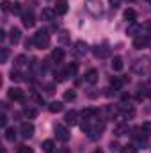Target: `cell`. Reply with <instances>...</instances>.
<instances>
[{
  "mask_svg": "<svg viewBox=\"0 0 151 153\" xmlns=\"http://www.w3.org/2000/svg\"><path fill=\"white\" fill-rule=\"evenodd\" d=\"M32 41H34V45L38 46V48H46L48 45H50V34H48V30H38L36 34H34V38H32Z\"/></svg>",
  "mask_w": 151,
  "mask_h": 153,
  "instance_id": "cell-1",
  "label": "cell"
},
{
  "mask_svg": "<svg viewBox=\"0 0 151 153\" xmlns=\"http://www.w3.org/2000/svg\"><path fill=\"white\" fill-rule=\"evenodd\" d=\"M85 9L87 13H91L93 16H101L103 13V4L100 0H85Z\"/></svg>",
  "mask_w": 151,
  "mask_h": 153,
  "instance_id": "cell-2",
  "label": "cell"
},
{
  "mask_svg": "<svg viewBox=\"0 0 151 153\" xmlns=\"http://www.w3.org/2000/svg\"><path fill=\"white\" fill-rule=\"evenodd\" d=\"M148 70H151V57H142V59H137L133 62V71L146 73Z\"/></svg>",
  "mask_w": 151,
  "mask_h": 153,
  "instance_id": "cell-3",
  "label": "cell"
},
{
  "mask_svg": "<svg viewBox=\"0 0 151 153\" xmlns=\"http://www.w3.org/2000/svg\"><path fill=\"white\" fill-rule=\"evenodd\" d=\"M119 114L123 116L124 119H132V117L135 116V109H133V105L121 103V105H119Z\"/></svg>",
  "mask_w": 151,
  "mask_h": 153,
  "instance_id": "cell-4",
  "label": "cell"
},
{
  "mask_svg": "<svg viewBox=\"0 0 151 153\" xmlns=\"http://www.w3.org/2000/svg\"><path fill=\"white\" fill-rule=\"evenodd\" d=\"M20 132H21V137L23 139H30L34 135V125L32 123H21Z\"/></svg>",
  "mask_w": 151,
  "mask_h": 153,
  "instance_id": "cell-5",
  "label": "cell"
},
{
  "mask_svg": "<svg viewBox=\"0 0 151 153\" xmlns=\"http://www.w3.org/2000/svg\"><path fill=\"white\" fill-rule=\"evenodd\" d=\"M55 135H57V139L62 141V143L70 141V132H68V128L62 126V125H57V126H55Z\"/></svg>",
  "mask_w": 151,
  "mask_h": 153,
  "instance_id": "cell-6",
  "label": "cell"
},
{
  "mask_svg": "<svg viewBox=\"0 0 151 153\" xmlns=\"http://www.w3.org/2000/svg\"><path fill=\"white\" fill-rule=\"evenodd\" d=\"M7 96H9V100H13V102H21V100H23V91H21L20 87H11V89L7 91Z\"/></svg>",
  "mask_w": 151,
  "mask_h": 153,
  "instance_id": "cell-7",
  "label": "cell"
},
{
  "mask_svg": "<svg viewBox=\"0 0 151 153\" xmlns=\"http://www.w3.org/2000/svg\"><path fill=\"white\" fill-rule=\"evenodd\" d=\"M150 41V34H139L133 39V48H144Z\"/></svg>",
  "mask_w": 151,
  "mask_h": 153,
  "instance_id": "cell-8",
  "label": "cell"
},
{
  "mask_svg": "<svg viewBox=\"0 0 151 153\" xmlns=\"http://www.w3.org/2000/svg\"><path fill=\"white\" fill-rule=\"evenodd\" d=\"M73 53H75V55H80V57L85 55V53H87V45H85L84 41H76L75 48H73Z\"/></svg>",
  "mask_w": 151,
  "mask_h": 153,
  "instance_id": "cell-9",
  "label": "cell"
},
{
  "mask_svg": "<svg viewBox=\"0 0 151 153\" xmlns=\"http://www.w3.org/2000/svg\"><path fill=\"white\" fill-rule=\"evenodd\" d=\"M55 9H48V7H44L43 11H41V20H44V22H52L53 18H55Z\"/></svg>",
  "mask_w": 151,
  "mask_h": 153,
  "instance_id": "cell-10",
  "label": "cell"
},
{
  "mask_svg": "<svg viewBox=\"0 0 151 153\" xmlns=\"http://www.w3.org/2000/svg\"><path fill=\"white\" fill-rule=\"evenodd\" d=\"M128 132H130V126H128L126 123H121V125H117V126L114 128V134H115L117 137H123V135H128Z\"/></svg>",
  "mask_w": 151,
  "mask_h": 153,
  "instance_id": "cell-11",
  "label": "cell"
},
{
  "mask_svg": "<svg viewBox=\"0 0 151 153\" xmlns=\"http://www.w3.org/2000/svg\"><path fill=\"white\" fill-rule=\"evenodd\" d=\"M21 20H23V25H25L27 29L34 27V23H36V20H34V14H32V13H23Z\"/></svg>",
  "mask_w": 151,
  "mask_h": 153,
  "instance_id": "cell-12",
  "label": "cell"
},
{
  "mask_svg": "<svg viewBox=\"0 0 151 153\" xmlns=\"http://www.w3.org/2000/svg\"><path fill=\"white\" fill-rule=\"evenodd\" d=\"M55 13H57V14H66V13H68V2H66V0H57V4H55Z\"/></svg>",
  "mask_w": 151,
  "mask_h": 153,
  "instance_id": "cell-13",
  "label": "cell"
},
{
  "mask_svg": "<svg viewBox=\"0 0 151 153\" xmlns=\"http://www.w3.org/2000/svg\"><path fill=\"white\" fill-rule=\"evenodd\" d=\"M126 34H128V36H137V34H142V27H139V25L133 22V23H130V27L126 29Z\"/></svg>",
  "mask_w": 151,
  "mask_h": 153,
  "instance_id": "cell-14",
  "label": "cell"
},
{
  "mask_svg": "<svg viewBox=\"0 0 151 153\" xmlns=\"http://www.w3.org/2000/svg\"><path fill=\"white\" fill-rule=\"evenodd\" d=\"M9 39H11V43H18L21 39V30L16 29V27H13L11 32H9Z\"/></svg>",
  "mask_w": 151,
  "mask_h": 153,
  "instance_id": "cell-15",
  "label": "cell"
},
{
  "mask_svg": "<svg viewBox=\"0 0 151 153\" xmlns=\"http://www.w3.org/2000/svg\"><path fill=\"white\" fill-rule=\"evenodd\" d=\"M85 82L96 84V82H98V71H96V70H89V71L85 73Z\"/></svg>",
  "mask_w": 151,
  "mask_h": 153,
  "instance_id": "cell-16",
  "label": "cell"
},
{
  "mask_svg": "<svg viewBox=\"0 0 151 153\" xmlns=\"http://www.w3.org/2000/svg\"><path fill=\"white\" fill-rule=\"evenodd\" d=\"M76 117H78V112H76V111H70V112H66V116H64L66 125H75Z\"/></svg>",
  "mask_w": 151,
  "mask_h": 153,
  "instance_id": "cell-17",
  "label": "cell"
},
{
  "mask_svg": "<svg viewBox=\"0 0 151 153\" xmlns=\"http://www.w3.org/2000/svg\"><path fill=\"white\" fill-rule=\"evenodd\" d=\"M110 66H112L114 71H121V70L124 68V64H123V59H121V57H114L112 62H110Z\"/></svg>",
  "mask_w": 151,
  "mask_h": 153,
  "instance_id": "cell-18",
  "label": "cell"
},
{
  "mask_svg": "<svg viewBox=\"0 0 151 153\" xmlns=\"http://www.w3.org/2000/svg\"><path fill=\"white\" fill-rule=\"evenodd\" d=\"M124 20H126L128 23H133V22L137 20V13H135L133 9H126V11H124Z\"/></svg>",
  "mask_w": 151,
  "mask_h": 153,
  "instance_id": "cell-19",
  "label": "cell"
},
{
  "mask_svg": "<svg viewBox=\"0 0 151 153\" xmlns=\"http://www.w3.org/2000/svg\"><path fill=\"white\" fill-rule=\"evenodd\" d=\"M128 78H119V76H112L110 78V85H112L114 89H119V87H123V84L126 82Z\"/></svg>",
  "mask_w": 151,
  "mask_h": 153,
  "instance_id": "cell-20",
  "label": "cell"
},
{
  "mask_svg": "<svg viewBox=\"0 0 151 153\" xmlns=\"http://www.w3.org/2000/svg\"><path fill=\"white\" fill-rule=\"evenodd\" d=\"M48 111H50L52 114H57V112L62 111V103H61V102H52V103L48 105Z\"/></svg>",
  "mask_w": 151,
  "mask_h": 153,
  "instance_id": "cell-21",
  "label": "cell"
},
{
  "mask_svg": "<svg viewBox=\"0 0 151 153\" xmlns=\"http://www.w3.org/2000/svg\"><path fill=\"white\" fill-rule=\"evenodd\" d=\"M52 59L57 61V62L62 61V59H64V50H62V48H55V50L52 52Z\"/></svg>",
  "mask_w": 151,
  "mask_h": 153,
  "instance_id": "cell-22",
  "label": "cell"
},
{
  "mask_svg": "<svg viewBox=\"0 0 151 153\" xmlns=\"http://www.w3.org/2000/svg\"><path fill=\"white\" fill-rule=\"evenodd\" d=\"M76 71H78V64H76V62H71V64H68V68H66V73H68V76L76 75Z\"/></svg>",
  "mask_w": 151,
  "mask_h": 153,
  "instance_id": "cell-23",
  "label": "cell"
},
{
  "mask_svg": "<svg viewBox=\"0 0 151 153\" xmlns=\"http://www.w3.org/2000/svg\"><path fill=\"white\" fill-rule=\"evenodd\" d=\"M14 66H16V70H18V68H23V66H27V57H25V55H18V57H16V62H14Z\"/></svg>",
  "mask_w": 151,
  "mask_h": 153,
  "instance_id": "cell-24",
  "label": "cell"
},
{
  "mask_svg": "<svg viewBox=\"0 0 151 153\" xmlns=\"http://www.w3.org/2000/svg\"><path fill=\"white\" fill-rule=\"evenodd\" d=\"M76 98V93L73 89H68V91H64V102H73Z\"/></svg>",
  "mask_w": 151,
  "mask_h": 153,
  "instance_id": "cell-25",
  "label": "cell"
},
{
  "mask_svg": "<svg viewBox=\"0 0 151 153\" xmlns=\"http://www.w3.org/2000/svg\"><path fill=\"white\" fill-rule=\"evenodd\" d=\"M43 152L44 153H53V141H44L43 143Z\"/></svg>",
  "mask_w": 151,
  "mask_h": 153,
  "instance_id": "cell-26",
  "label": "cell"
},
{
  "mask_svg": "<svg viewBox=\"0 0 151 153\" xmlns=\"http://www.w3.org/2000/svg\"><path fill=\"white\" fill-rule=\"evenodd\" d=\"M5 139L11 141V143L16 139V132H14V128H5Z\"/></svg>",
  "mask_w": 151,
  "mask_h": 153,
  "instance_id": "cell-27",
  "label": "cell"
},
{
  "mask_svg": "<svg viewBox=\"0 0 151 153\" xmlns=\"http://www.w3.org/2000/svg\"><path fill=\"white\" fill-rule=\"evenodd\" d=\"M94 55L96 57H105L107 55V48L105 46H96L94 48Z\"/></svg>",
  "mask_w": 151,
  "mask_h": 153,
  "instance_id": "cell-28",
  "label": "cell"
},
{
  "mask_svg": "<svg viewBox=\"0 0 151 153\" xmlns=\"http://www.w3.org/2000/svg\"><path fill=\"white\" fill-rule=\"evenodd\" d=\"M11 80H13V82H21V80H23V75H21L20 71L13 70V71H11Z\"/></svg>",
  "mask_w": 151,
  "mask_h": 153,
  "instance_id": "cell-29",
  "label": "cell"
},
{
  "mask_svg": "<svg viewBox=\"0 0 151 153\" xmlns=\"http://www.w3.org/2000/svg\"><path fill=\"white\" fill-rule=\"evenodd\" d=\"M23 112H25L27 117H30V119H34V117L38 116V111H36V109H32V107H25V111H23Z\"/></svg>",
  "mask_w": 151,
  "mask_h": 153,
  "instance_id": "cell-30",
  "label": "cell"
},
{
  "mask_svg": "<svg viewBox=\"0 0 151 153\" xmlns=\"http://www.w3.org/2000/svg\"><path fill=\"white\" fill-rule=\"evenodd\" d=\"M119 152L121 153H137V148H135L133 144H126V146H123Z\"/></svg>",
  "mask_w": 151,
  "mask_h": 153,
  "instance_id": "cell-31",
  "label": "cell"
},
{
  "mask_svg": "<svg viewBox=\"0 0 151 153\" xmlns=\"http://www.w3.org/2000/svg\"><path fill=\"white\" fill-rule=\"evenodd\" d=\"M141 128H142V132H144L146 135H151V121H144Z\"/></svg>",
  "mask_w": 151,
  "mask_h": 153,
  "instance_id": "cell-32",
  "label": "cell"
},
{
  "mask_svg": "<svg viewBox=\"0 0 151 153\" xmlns=\"http://www.w3.org/2000/svg\"><path fill=\"white\" fill-rule=\"evenodd\" d=\"M18 153H34V152H32V148H29V146H20V148H18Z\"/></svg>",
  "mask_w": 151,
  "mask_h": 153,
  "instance_id": "cell-33",
  "label": "cell"
},
{
  "mask_svg": "<svg viewBox=\"0 0 151 153\" xmlns=\"http://www.w3.org/2000/svg\"><path fill=\"white\" fill-rule=\"evenodd\" d=\"M7 55H9L7 48H2V55H0V61H2V62H5V61H7Z\"/></svg>",
  "mask_w": 151,
  "mask_h": 153,
  "instance_id": "cell-34",
  "label": "cell"
},
{
  "mask_svg": "<svg viewBox=\"0 0 151 153\" xmlns=\"http://www.w3.org/2000/svg\"><path fill=\"white\" fill-rule=\"evenodd\" d=\"M2 9H4V11H11V9H13V5H11L7 0H4V2H2Z\"/></svg>",
  "mask_w": 151,
  "mask_h": 153,
  "instance_id": "cell-35",
  "label": "cell"
},
{
  "mask_svg": "<svg viewBox=\"0 0 151 153\" xmlns=\"http://www.w3.org/2000/svg\"><path fill=\"white\" fill-rule=\"evenodd\" d=\"M59 38H61V41H62V43H68V32H66V30H62Z\"/></svg>",
  "mask_w": 151,
  "mask_h": 153,
  "instance_id": "cell-36",
  "label": "cell"
},
{
  "mask_svg": "<svg viewBox=\"0 0 151 153\" xmlns=\"http://www.w3.org/2000/svg\"><path fill=\"white\" fill-rule=\"evenodd\" d=\"M20 5H21V4H13V9H11V11H13V13H20V11H21Z\"/></svg>",
  "mask_w": 151,
  "mask_h": 153,
  "instance_id": "cell-37",
  "label": "cell"
},
{
  "mask_svg": "<svg viewBox=\"0 0 151 153\" xmlns=\"http://www.w3.org/2000/svg\"><path fill=\"white\" fill-rule=\"evenodd\" d=\"M110 150H112V152H117V150H121V148H119V144H117L115 141H112V143H110Z\"/></svg>",
  "mask_w": 151,
  "mask_h": 153,
  "instance_id": "cell-38",
  "label": "cell"
},
{
  "mask_svg": "<svg viewBox=\"0 0 151 153\" xmlns=\"http://www.w3.org/2000/svg\"><path fill=\"white\" fill-rule=\"evenodd\" d=\"M0 125H2V126H4V128H5V126H7V117H5V116H4V114L0 116Z\"/></svg>",
  "mask_w": 151,
  "mask_h": 153,
  "instance_id": "cell-39",
  "label": "cell"
},
{
  "mask_svg": "<svg viewBox=\"0 0 151 153\" xmlns=\"http://www.w3.org/2000/svg\"><path fill=\"white\" fill-rule=\"evenodd\" d=\"M110 4H112V7H119V4H121V0H110Z\"/></svg>",
  "mask_w": 151,
  "mask_h": 153,
  "instance_id": "cell-40",
  "label": "cell"
},
{
  "mask_svg": "<svg viewBox=\"0 0 151 153\" xmlns=\"http://www.w3.org/2000/svg\"><path fill=\"white\" fill-rule=\"evenodd\" d=\"M57 153H70V152H68V148H59Z\"/></svg>",
  "mask_w": 151,
  "mask_h": 153,
  "instance_id": "cell-41",
  "label": "cell"
},
{
  "mask_svg": "<svg viewBox=\"0 0 151 153\" xmlns=\"http://www.w3.org/2000/svg\"><path fill=\"white\" fill-rule=\"evenodd\" d=\"M0 39H2V41L5 39V32H4V30H0Z\"/></svg>",
  "mask_w": 151,
  "mask_h": 153,
  "instance_id": "cell-42",
  "label": "cell"
},
{
  "mask_svg": "<svg viewBox=\"0 0 151 153\" xmlns=\"http://www.w3.org/2000/svg\"><path fill=\"white\" fill-rule=\"evenodd\" d=\"M146 27H148V29H151V22H150V23H148V25H146Z\"/></svg>",
  "mask_w": 151,
  "mask_h": 153,
  "instance_id": "cell-43",
  "label": "cell"
},
{
  "mask_svg": "<svg viewBox=\"0 0 151 153\" xmlns=\"http://www.w3.org/2000/svg\"><path fill=\"white\" fill-rule=\"evenodd\" d=\"M94 153H103V152H101V150H96V152H94Z\"/></svg>",
  "mask_w": 151,
  "mask_h": 153,
  "instance_id": "cell-44",
  "label": "cell"
},
{
  "mask_svg": "<svg viewBox=\"0 0 151 153\" xmlns=\"http://www.w3.org/2000/svg\"><path fill=\"white\" fill-rule=\"evenodd\" d=\"M148 2H151V0H148Z\"/></svg>",
  "mask_w": 151,
  "mask_h": 153,
  "instance_id": "cell-45",
  "label": "cell"
}]
</instances>
